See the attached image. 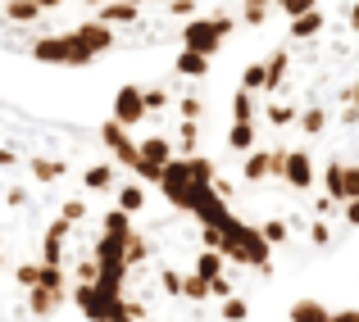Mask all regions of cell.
<instances>
[{
	"label": "cell",
	"mask_w": 359,
	"mask_h": 322,
	"mask_svg": "<svg viewBox=\"0 0 359 322\" xmlns=\"http://www.w3.org/2000/svg\"><path fill=\"white\" fill-rule=\"evenodd\" d=\"M223 0H0V41L41 64H96L114 46L182 41Z\"/></svg>",
	"instance_id": "1"
}]
</instances>
